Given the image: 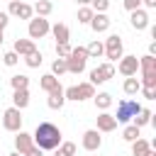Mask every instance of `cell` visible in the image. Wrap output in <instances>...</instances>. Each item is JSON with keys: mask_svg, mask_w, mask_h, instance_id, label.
I'll list each match as a JSON object with an SVG mask.
<instances>
[{"mask_svg": "<svg viewBox=\"0 0 156 156\" xmlns=\"http://www.w3.org/2000/svg\"><path fill=\"white\" fill-rule=\"evenodd\" d=\"M122 88H124V93H127V95H136V93L141 90V83H139V78H136V76H127Z\"/></svg>", "mask_w": 156, "mask_h": 156, "instance_id": "44dd1931", "label": "cell"}, {"mask_svg": "<svg viewBox=\"0 0 156 156\" xmlns=\"http://www.w3.org/2000/svg\"><path fill=\"white\" fill-rule=\"evenodd\" d=\"M51 34H54V39H56V44H66L68 39H71V32H68V27L63 24V22H56L51 29H49Z\"/></svg>", "mask_w": 156, "mask_h": 156, "instance_id": "9a60e30c", "label": "cell"}, {"mask_svg": "<svg viewBox=\"0 0 156 156\" xmlns=\"http://www.w3.org/2000/svg\"><path fill=\"white\" fill-rule=\"evenodd\" d=\"M51 73H54L56 78H61L63 73H68V71H66V58H58V56H56L54 63H51Z\"/></svg>", "mask_w": 156, "mask_h": 156, "instance_id": "f1b7e54d", "label": "cell"}, {"mask_svg": "<svg viewBox=\"0 0 156 156\" xmlns=\"http://www.w3.org/2000/svg\"><path fill=\"white\" fill-rule=\"evenodd\" d=\"M56 151L63 154V156H76V144H73V141H61V144L56 146Z\"/></svg>", "mask_w": 156, "mask_h": 156, "instance_id": "f546056e", "label": "cell"}, {"mask_svg": "<svg viewBox=\"0 0 156 156\" xmlns=\"http://www.w3.org/2000/svg\"><path fill=\"white\" fill-rule=\"evenodd\" d=\"M27 105H29V88L15 90V93H12V107H17V110H24Z\"/></svg>", "mask_w": 156, "mask_h": 156, "instance_id": "e0dca14e", "label": "cell"}, {"mask_svg": "<svg viewBox=\"0 0 156 156\" xmlns=\"http://www.w3.org/2000/svg\"><path fill=\"white\" fill-rule=\"evenodd\" d=\"M68 54H71V44H68V41H66V44H56V56H58V58H66Z\"/></svg>", "mask_w": 156, "mask_h": 156, "instance_id": "e575fe53", "label": "cell"}, {"mask_svg": "<svg viewBox=\"0 0 156 156\" xmlns=\"http://www.w3.org/2000/svg\"><path fill=\"white\" fill-rule=\"evenodd\" d=\"M85 51H88V58H100V56L105 54V46H102V41L93 39V41L85 46Z\"/></svg>", "mask_w": 156, "mask_h": 156, "instance_id": "603a6c76", "label": "cell"}, {"mask_svg": "<svg viewBox=\"0 0 156 156\" xmlns=\"http://www.w3.org/2000/svg\"><path fill=\"white\" fill-rule=\"evenodd\" d=\"M85 63H88V51H85V46H76V49H71V54L66 56V71L73 73V76L83 73V71H85Z\"/></svg>", "mask_w": 156, "mask_h": 156, "instance_id": "7a4b0ae2", "label": "cell"}, {"mask_svg": "<svg viewBox=\"0 0 156 156\" xmlns=\"http://www.w3.org/2000/svg\"><path fill=\"white\" fill-rule=\"evenodd\" d=\"M41 61H44V58H41V51H37V49H34L32 54H27V56H24V63H27L29 68H39V66H41Z\"/></svg>", "mask_w": 156, "mask_h": 156, "instance_id": "484cf974", "label": "cell"}, {"mask_svg": "<svg viewBox=\"0 0 156 156\" xmlns=\"http://www.w3.org/2000/svg\"><path fill=\"white\" fill-rule=\"evenodd\" d=\"M139 110H141V105H139L136 100L124 98V100H119V102H117V115H112V117L117 119V124H129V122H132V117H134Z\"/></svg>", "mask_w": 156, "mask_h": 156, "instance_id": "3957f363", "label": "cell"}, {"mask_svg": "<svg viewBox=\"0 0 156 156\" xmlns=\"http://www.w3.org/2000/svg\"><path fill=\"white\" fill-rule=\"evenodd\" d=\"M107 78H105V73H102V68L100 66H95L93 71H90V76H88V83H93V85H102Z\"/></svg>", "mask_w": 156, "mask_h": 156, "instance_id": "4316f807", "label": "cell"}, {"mask_svg": "<svg viewBox=\"0 0 156 156\" xmlns=\"http://www.w3.org/2000/svg\"><path fill=\"white\" fill-rule=\"evenodd\" d=\"M49 98H46V105L51 107V110H61L63 107V102H66V95H63V85H58V88H54L51 93H46Z\"/></svg>", "mask_w": 156, "mask_h": 156, "instance_id": "4fadbf2b", "label": "cell"}, {"mask_svg": "<svg viewBox=\"0 0 156 156\" xmlns=\"http://www.w3.org/2000/svg\"><path fill=\"white\" fill-rule=\"evenodd\" d=\"M7 24H10V15L7 12H0V29H5Z\"/></svg>", "mask_w": 156, "mask_h": 156, "instance_id": "74e56055", "label": "cell"}, {"mask_svg": "<svg viewBox=\"0 0 156 156\" xmlns=\"http://www.w3.org/2000/svg\"><path fill=\"white\" fill-rule=\"evenodd\" d=\"M93 100H95V107H98L100 112L112 105V95H110V93H98V95H93Z\"/></svg>", "mask_w": 156, "mask_h": 156, "instance_id": "cb8c5ba5", "label": "cell"}, {"mask_svg": "<svg viewBox=\"0 0 156 156\" xmlns=\"http://www.w3.org/2000/svg\"><path fill=\"white\" fill-rule=\"evenodd\" d=\"M139 136H141V129H139L136 124H127V127H124V132H122V139H124V141H129V144H132L134 139H139Z\"/></svg>", "mask_w": 156, "mask_h": 156, "instance_id": "d4e9b609", "label": "cell"}, {"mask_svg": "<svg viewBox=\"0 0 156 156\" xmlns=\"http://www.w3.org/2000/svg\"><path fill=\"white\" fill-rule=\"evenodd\" d=\"M139 93H141L146 100H156V88H141Z\"/></svg>", "mask_w": 156, "mask_h": 156, "instance_id": "8d00e7d4", "label": "cell"}, {"mask_svg": "<svg viewBox=\"0 0 156 156\" xmlns=\"http://www.w3.org/2000/svg\"><path fill=\"white\" fill-rule=\"evenodd\" d=\"M32 141H34L41 151H54V149L63 141V136H61V129H58L54 122H39L37 129H34V134H32Z\"/></svg>", "mask_w": 156, "mask_h": 156, "instance_id": "6da1fadb", "label": "cell"}, {"mask_svg": "<svg viewBox=\"0 0 156 156\" xmlns=\"http://www.w3.org/2000/svg\"><path fill=\"white\" fill-rule=\"evenodd\" d=\"M5 41V29H0V44Z\"/></svg>", "mask_w": 156, "mask_h": 156, "instance_id": "b9f144b4", "label": "cell"}, {"mask_svg": "<svg viewBox=\"0 0 156 156\" xmlns=\"http://www.w3.org/2000/svg\"><path fill=\"white\" fill-rule=\"evenodd\" d=\"M115 129H117V119L107 110H102L98 115V132H115Z\"/></svg>", "mask_w": 156, "mask_h": 156, "instance_id": "5bb4252c", "label": "cell"}, {"mask_svg": "<svg viewBox=\"0 0 156 156\" xmlns=\"http://www.w3.org/2000/svg\"><path fill=\"white\" fill-rule=\"evenodd\" d=\"M2 127L7 132H20L22 129V110L17 107H7L2 112Z\"/></svg>", "mask_w": 156, "mask_h": 156, "instance_id": "52a82bcc", "label": "cell"}, {"mask_svg": "<svg viewBox=\"0 0 156 156\" xmlns=\"http://www.w3.org/2000/svg\"><path fill=\"white\" fill-rule=\"evenodd\" d=\"M37 46H34V39H15V46H12V51L17 54V56H27V54H32Z\"/></svg>", "mask_w": 156, "mask_h": 156, "instance_id": "2e32d148", "label": "cell"}, {"mask_svg": "<svg viewBox=\"0 0 156 156\" xmlns=\"http://www.w3.org/2000/svg\"><path fill=\"white\" fill-rule=\"evenodd\" d=\"M151 117H154V115H151V110H146V107H141V110H139V112H136V115L132 117V124H136V127L141 129V127H146V124H151Z\"/></svg>", "mask_w": 156, "mask_h": 156, "instance_id": "d6986e66", "label": "cell"}, {"mask_svg": "<svg viewBox=\"0 0 156 156\" xmlns=\"http://www.w3.org/2000/svg\"><path fill=\"white\" fill-rule=\"evenodd\" d=\"M49 29H51V24H49V20L46 17H32L29 20V27H27V32H29V39H41V37H46L49 34Z\"/></svg>", "mask_w": 156, "mask_h": 156, "instance_id": "8992f818", "label": "cell"}, {"mask_svg": "<svg viewBox=\"0 0 156 156\" xmlns=\"http://www.w3.org/2000/svg\"><path fill=\"white\" fill-rule=\"evenodd\" d=\"M102 46H105V54H102V56H107L110 63H115V61H119V58L124 56V44H122V37H119V34H110V37L102 41Z\"/></svg>", "mask_w": 156, "mask_h": 156, "instance_id": "277c9868", "label": "cell"}, {"mask_svg": "<svg viewBox=\"0 0 156 156\" xmlns=\"http://www.w3.org/2000/svg\"><path fill=\"white\" fill-rule=\"evenodd\" d=\"M149 149H151V141H146V139H141V136L132 141V156H144Z\"/></svg>", "mask_w": 156, "mask_h": 156, "instance_id": "7402d4cb", "label": "cell"}, {"mask_svg": "<svg viewBox=\"0 0 156 156\" xmlns=\"http://www.w3.org/2000/svg\"><path fill=\"white\" fill-rule=\"evenodd\" d=\"M78 5H90V0H78Z\"/></svg>", "mask_w": 156, "mask_h": 156, "instance_id": "7bdbcfd3", "label": "cell"}, {"mask_svg": "<svg viewBox=\"0 0 156 156\" xmlns=\"http://www.w3.org/2000/svg\"><path fill=\"white\" fill-rule=\"evenodd\" d=\"M144 156H156V151H154V146H151V149H149V151H146Z\"/></svg>", "mask_w": 156, "mask_h": 156, "instance_id": "60d3db41", "label": "cell"}, {"mask_svg": "<svg viewBox=\"0 0 156 156\" xmlns=\"http://www.w3.org/2000/svg\"><path fill=\"white\" fill-rule=\"evenodd\" d=\"M20 58H22V56H17L15 51H5V54H2V63H5V66H10V68H12V66H17V63H20Z\"/></svg>", "mask_w": 156, "mask_h": 156, "instance_id": "1f68e13d", "label": "cell"}, {"mask_svg": "<svg viewBox=\"0 0 156 156\" xmlns=\"http://www.w3.org/2000/svg\"><path fill=\"white\" fill-rule=\"evenodd\" d=\"M100 68H102V73H105V78L110 80V78H115V73H117V68H115V63H100Z\"/></svg>", "mask_w": 156, "mask_h": 156, "instance_id": "836d02e7", "label": "cell"}, {"mask_svg": "<svg viewBox=\"0 0 156 156\" xmlns=\"http://www.w3.org/2000/svg\"><path fill=\"white\" fill-rule=\"evenodd\" d=\"M10 156H22V154H20V151H12V154H10Z\"/></svg>", "mask_w": 156, "mask_h": 156, "instance_id": "ee69618b", "label": "cell"}, {"mask_svg": "<svg viewBox=\"0 0 156 156\" xmlns=\"http://www.w3.org/2000/svg\"><path fill=\"white\" fill-rule=\"evenodd\" d=\"M7 15H12V17H20V20H32L34 10H32V5H27V2H22V0H10Z\"/></svg>", "mask_w": 156, "mask_h": 156, "instance_id": "ba28073f", "label": "cell"}, {"mask_svg": "<svg viewBox=\"0 0 156 156\" xmlns=\"http://www.w3.org/2000/svg\"><path fill=\"white\" fill-rule=\"evenodd\" d=\"M149 54H151V56H156V41H151V44H149Z\"/></svg>", "mask_w": 156, "mask_h": 156, "instance_id": "ab89813d", "label": "cell"}, {"mask_svg": "<svg viewBox=\"0 0 156 156\" xmlns=\"http://www.w3.org/2000/svg\"><path fill=\"white\" fill-rule=\"evenodd\" d=\"M10 85H12V90L29 88V78H27V76H22V73H17V76H12V78H10Z\"/></svg>", "mask_w": 156, "mask_h": 156, "instance_id": "83f0119b", "label": "cell"}, {"mask_svg": "<svg viewBox=\"0 0 156 156\" xmlns=\"http://www.w3.org/2000/svg\"><path fill=\"white\" fill-rule=\"evenodd\" d=\"M90 20H93V7L83 5V7L78 10V22H80V24H88Z\"/></svg>", "mask_w": 156, "mask_h": 156, "instance_id": "4dcf8cb0", "label": "cell"}, {"mask_svg": "<svg viewBox=\"0 0 156 156\" xmlns=\"http://www.w3.org/2000/svg\"><path fill=\"white\" fill-rule=\"evenodd\" d=\"M88 24H90V29H93L95 34H102V32H107V29H110L112 20H110L105 12H93V20H90Z\"/></svg>", "mask_w": 156, "mask_h": 156, "instance_id": "8fae6325", "label": "cell"}, {"mask_svg": "<svg viewBox=\"0 0 156 156\" xmlns=\"http://www.w3.org/2000/svg\"><path fill=\"white\" fill-rule=\"evenodd\" d=\"M32 10H34L39 17H49L51 10H54V5H51V0H37V2L32 5Z\"/></svg>", "mask_w": 156, "mask_h": 156, "instance_id": "ffe728a7", "label": "cell"}, {"mask_svg": "<svg viewBox=\"0 0 156 156\" xmlns=\"http://www.w3.org/2000/svg\"><path fill=\"white\" fill-rule=\"evenodd\" d=\"M102 146V136L98 129H85L83 132V149L85 151H98Z\"/></svg>", "mask_w": 156, "mask_h": 156, "instance_id": "30bf717a", "label": "cell"}, {"mask_svg": "<svg viewBox=\"0 0 156 156\" xmlns=\"http://www.w3.org/2000/svg\"><path fill=\"white\" fill-rule=\"evenodd\" d=\"M122 5H124V10H127V12H132V10H136V7H141V0H124Z\"/></svg>", "mask_w": 156, "mask_h": 156, "instance_id": "d590c367", "label": "cell"}, {"mask_svg": "<svg viewBox=\"0 0 156 156\" xmlns=\"http://www.w3.org/2000/svg\"><path fill=\"white\" fill-rule=\"evenodd\" d=\"M141 5L149 7V10H154V7H156V0H141Z\"/></svg>", "mask_w": 156, "mask_h": 156, "instance_id": "f35d334b", "label": "cell"}, {"mask_svg": "<svg viewBox=\"0 0 156 156\" xmlns=\"http://www.w3.org/2000/svg\"><path fill=\"white\" fill-rule=\"evenodd\" d=\"M90 7H93V12H107L110 0H90Z\"/></svg>", "mask_w": 156, "mask_h": 156, "instance_id": "d6a6232c", "label": "cell"}, {"mask_svg": "<svg viewBox=\"0 0 156 156\" xmlns=\"http://www.w3.org/2000/svg\"><path fill=\"white\" fill-rule=\"evenodd\" d=\"M54 151H56V149H54ZM54 156H63V154H58V151H56V154H54Z\"/></svg>", "mask_w": 156, "mask_h": 156, "instance_id": "f6af8a7d", "label": "cell"}, {"mask_svg": "<svg viewBox=\"0 0 156 156\" xmlns=\"http://www.w3.org/2000/svg\"><path fill=\"white\" fill-rule=\"evenodd\" d=\"M58 85H61V80H58L54 73H44V76L39 78V88H41L44 93H51V90L58 88Z\"/></svg>", "mask_w": 156, "mask_h": 156, "instance_id": "ac0fdd59", "label": "cell"}, {"mask_svg": "<svg viewBox=\"0 0 156 156\" xmlns=\"http://www.w3.org/2000/svg\"><path fill=\"white\" fill-rule=\"evenodd\" d=\"M129 22H132V27H134L136 32L146 29V27H149V15H146V10H141V7L132 10V12H129Z\"/></svg>", "mask_w": 156, "mask_h": 156, "instance_id": "7c38bea8", "label": "cell"}, {"mask_svg": "<svg viewBox=\"0 0 156 156\" xmlns=\"http://www.w3.org/2000/svg\"><path fill=\"white\" fill-rule=\"evenodd\" d=\"M117 71H119L124 78H127V76H136V73H139V58L132 56V54H129V56H122L119 63H117Z\"/></svg>", "mask_w": 156, "mask_h": 156, "instance_id": "9c48e42d", "label": "cell"}, {"mask_svg": "<svg viewBox=\"0 0 156 156\" xmlns=\"http://www.w3.org/2000/svg\"><path fill=\"white\" fill-rule=\"evenodd\" d=\"M63 95H66V100H73V102H83V100H88V98H93V95H95V85L85 80V83H78V85L63 88Z\"/></svg>", "mask_w": 156, "mask_h": 156, "instance_id": "5b68a950", "label": "cell"}]
</instances>
